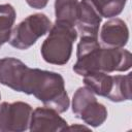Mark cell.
I'll use <instances>...</instances> for the list:
<instances>
[{
	"instance_id": "obj_1",
	"label": "cell",
	"mask_w": 132,
	"mask_h": 132,
	"mask_svg": "<svg viewBox=\"0 0 132 132\" xmlns=\"http://www.w3.org/2000/svg\"><path fill=\"white\" fill-rule=\"evenodd\" d=\"M76 58L72 69L80 76L96 71L124 72L132 66V55L128 50L102 46L98 37L93 36H80Z\"/></svg>"
},
{
	"instance_id": "obj_2",
	"label": "cell",
	"mask_w": 132,
	"mask_h": 132,
	"mask_svg": "<svg viewBox=\"0 0 132 132\" xmlns=\"http://www.w3.org/2000/svg\"><path fill=\"white\" fill-rule=\"evenodd\" d=\"M22 93L33 95L44 106L51 107L59 113L65 112L70 105L64 78L60 73L54 71L29 68Z\"/></svg>"
},
{
	"instance_id": "obj_3",
	"label": "cell",
	"mask_w": 132,
	"mask_h": 132,
	"mask_svg": "<svg viewBox=\"0 0 132 132\" xmlns=\"http://www.w3.org/2000/svg\"><path fill=\"white\" fill-rule=\"evenodd\" d=\"M77 38L75 26L56 21L41 44V56L46 63L65 65L71 57L73 43Z\"/></svg>"
},
{
	"instance_id": "obj_4",
	"label": "cell",
	"mask_w": 132,
	"mask_h": 132,
	"mask_svg": "<svg viewBox=\"0 0 132 132\" xmlns=\"http://www.w3.org/2000/svg\"><path fill=\"white\" fill-rule=\"evenodd\" d=\"M84 84L95 95L109 99L112 102H123L131 99V73L125 75H110L96 71L86 74Z\"/></svg>"
},
{
	"instance_id": "obj_5",
	"label": "cell",
	"mask_w": 132,
	"mask_h": 132,
	"mask_svg": "<svg viewBox=\"0 0 132 132\" xmlns=\"http://www.w3.org/2000/svg\"><path fill=\"white\" fill-rule=\"evenodd\" d=\"M51 27L52 22L44 13L30 14L12 28L8 42L14 48L27 50L45 35Z\"/></svg>"
},
{
	"instance_id": "obj_6",
	"label": "cell",
	"mask_w": 132,
	"mask_h": 132,
	"mask_svg": "<svg viewBox=\"0 0 132 132\" xmlns=\"http://www.w3.org/2000/svg\"><path fill=\"white\" fill-rule=\"evenodd\" d=\"M71 106L74 116L91 127H99L107 119L106 107L97 101L96 95L86 86L75 91Z\"/></svg>"
},
{
	"instance_id": "obj_7",
	"label": "cell",
	"mask_w": 132,
	"mask_h": 132,
	"mask_svg": "<svg viewBox=\"0 0 132 132\" xmlns=\"http://www.w3.org/2000/svg\"><path fill=\"white\" fill-rule=\"evenodd\" d=\"M30 104L22 101L0 103V132H24L29 129L32 114Z\"/></svg>"
},
{
	"instance_id": "obj_8",
	"label": "cell",
	"mask_w": 132,
	"mask_h": 132,
	"mask_svg": "<svg viewBox=\"0 0 132 132\" xmlns=\"http://www.w3.org/2000/svg\"><path fill=\"white\" fill-rule=\"evenodd\" d=\"M67 127V122L51 107H37L32 111L29 124L31 132H60Z\"/></svg>"
},
{
	"instance_id": "obj_9",
	"label": "cell",
	"mask_w": 132,
	"mask_h": 132,
	"mask_svg": "<svg viewBox=\"0 0 132 132\" xmlns=\"http://www.w3.org/2000/svg\"><path fill=\"white\" fill-rule=\"evenodd\" d=\"M30 67L13 57L0 59V84L13 91L22 92V88Z\"/></svg>"
},
{
	"instance_id": "obj_10",
	"label": "cell",
	"mask_w": 132,
	"mask_h": 132,
	"mask_svg": "<svg viewBox=\"0 0 132 132\" xmlns=\"http://www.w3.org/2000/svg\"><path fill=\"white\" fill-rule=\"evenodd\" d=\"M98 36V40L102 46L120 48L128 43L129 29L123 20L110 18L101 26Z\"/></svg>"
},
{
	"instance_id": "obj_11",
	"label": "cell",
	"mask_w": 132,
	"mask_h": 132,
	"mask_svg": "<svg viewBox=\"0 0 132 132\" xmlns=\"http://www.w3.org/2000/svg\"><path fill=\"white\" fill-rule=\"evenodd\" d=\"M102 16L97 11L91 0H80L75 29L81 36L98 37Z\"/></svg>"
},
{
	"instance_id": "obj_12",
	"label": "cell",
	"mask_w": 132,
	"mask_h": 132,
	"mask_svg": "<svg viewBox=\"0 0 132 132\" xmlns=\"http://www.w3.org/2000/svg\"><path fill=\"white\" fill-rule=\"evenodd\" d=\"M78 0H55L56 21L66 22L75 26L78 13Z\"/></svg>"
},
{
	"instance_id": "obj_13",
	"label": "cell",
	"mask_w": 132,
	"mask_h": 132,
	"mask_svg": "<svg viewBox=\"0 0 132 132\" xmlns=\"http://www.w3.org/2000/svg\"><path fill=\"white\" fill-rule=\"evenodd\" d=\"M15 16V9L11 4H0V47L8 42Z\"/></svg>"
},
{
	"instance_id": "obj_14",
	"label": "cell",
	"mask_w": 132,
	"mask_h": 132,
	"mask_svg": "<svg viewBox=\"0 0 132 132\" xmlns=\"http://www.w3.org/2000/svg\"><path fill=\"white\" fill-rule=\"evenodd\" d=\"M91 2L102 18L110 19L123 11L127 0H91Z\"/></svg>"
},
{
	"instance_id": "obj_15",
	"label": "cell",
	"mask_w": 132,
	"mask_h": 132,
	"mask_svg": "<svg viewBox=\"0 0 132 132\" xmlns=\"http://www.w3.org/2000/svg\"><path fill=\"white\" fill-rule=\"evenodd\" d=\"M27 4L34 9H42L47 5L48 0H25Z\"/></svg>"
},
{
	"instance_id": "obj_16",
	"label": "cell",
	"mask_w": 132,
	"mask_h": 132,
	"mask_svg": "<svg viewBox=\"0 0 132 132\" xmlns=\"http://www.w3.org/2000/svg\"><path fill=\"white\" fill-rule=\"evenodd\" d=\"M72 129H82V130H88V128L87 127H85V126H80V125H73V126H70V127H67V129L66 130H72Z\"/></svg>"
},
{
	"instance_id": "obj_17",
	"label": "cell",
	"mask_w": 132,
	"mask_h": 132,
	"mask_svg": "<svg viewBox=\"0 0 132 132\" xmlns=\"http://www.w3.org/2000/svg\"><path fill=\"white\" fill-rule=\"evenodd\" d=\"M0 99H1V94H0Z\"/></svg>"
}]
</instances>
